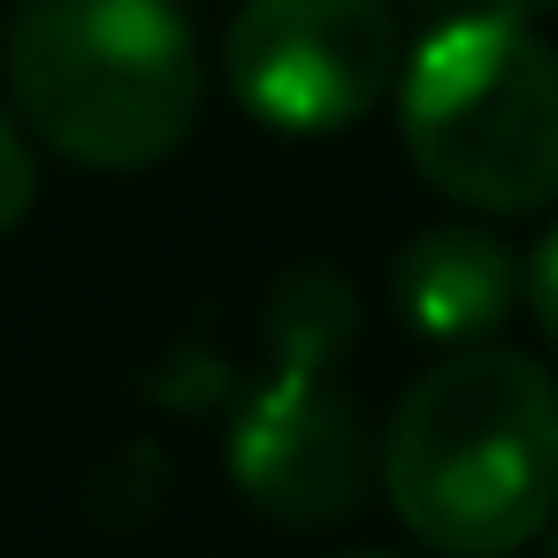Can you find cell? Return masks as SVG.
<instances>
[{
    "mask_svg": "<svg viewBox=\"0 0 558 558\" xmlns=\"http://www.w3.org/2000/svg\"><path fill=\"white\" fill-rule=\"evenodd\" d=\"M413 169L474 215H535L558 199V54L505 16L436 24L398 77Z\"/></svg>",
    "mask_w": 558,
    "mask_h": 558,
    "instance_id": "3",
    "label": "cell"
},
{
    "mask_svg": "<svg viewBox=\"0 0 558 558\" xmlns=\"http://www.w3.org/2000/svg\"><path fill=\"white\" fill-rule=\"evenodd\" d=\"M32 199H39V161H32L24 131L0 116V238H9V230L32 215Z\"/></svg>",
    "mask_w": 558,
    "mask_h": 558,
    "instance_id": "8",
    "label": "cell"
},
{
    "mask_svg": "<svg viewBox=\"0 0 558 558\" xmlns=\"http://www.w3.org/2000/svg\"><path fill=\"white\" fill-rule=\"evenodd\" d=\"M383 489L444 558H512L558 512V383L520 352H451L390 413Z\"/></svg>",
    "mask_w": 558,
    "mask_h": 558,
    "instance_id": "1",
    "label": "cell"
},
{
    "mask_svg": "<svg viewBox=\"0 0 558 558\" xmlns=\"http://www.w3.org/2000/svg\"><path fill=\"white\" fill-rule=\"evenodd\" d=\"M527 306H535V322H543V337L558 344V230L535 245V260H527Z\"/></svg>",
    "mask_w": 558,
    "mask_h": 558,
    "instance_id": "9",
    "label": "cell"
},
{
    "mask_svg": "<svg viewBox=\"0 0 558 558\" xmlns=\"http://www.w3.org/2000/svg\"><path fill=\"white\" fill-rule=\"evenodd\" d=\"M344 558H390V550H344Z\"/></svg>",
    "mask_w": 558,
    "mask_h": 558,
    "instance_id": "12",
    "label": "cell"
},
{
    "mask_svg": "<svg viewBox=\"0 0 558 558\" xmlns=\"http://www.w3.org/2000/svg\"><path fill=\"white\" fill-rule=\"evenodd\" d=\"M543 558H558V520H550V535H543Z\"/></svg>",
    "mask_w": 558,
    "mask_h": 558,
    "instance_id": "11",
    "label": "cell"
},
{
    "mask_svg": "<svg viewBox=\"0 0 558 558\" xmlns=\"http://www.w3.org/2000/svg\"><path fill=\"white\" fill-rule=\"evenodd\" d=\"M230 93L291 138L352 131L398 77V16L383 0H245L230 24Z\"/></svg>",
    "mask_w": 558,
    "mask_h": 558,
    "instance_id": "4",
    "label": "cell"
},
{
    "mask_svg": "<svg viewBox=\"0 0 558 558\" xmlns=\"http://www.w3.org/2000/svg\"><path fill=\"white\" fill-rule=\"evenodd\" d=\"M222 459H230V482L291 527H337L367 497V428H360V405L329 390V375L276 367L238 405Z\"/></svg>",
    "mask_w": 558,
    "mask_h": 558,
    "instance_id": "5",
    "label": "cell"
},
{
    "mask_svg": "<svg viewBox=\"0 0 558 558\" xmlns=\"http://www.w3.org/2000/svg\"><path fill=\"white\" fill-rule=\"evenodd\" d=\"M9 93L54 154L131 177L192 138L207 70L177 0H24Z\"/></svg>",
    "mask_w": 558,
    "mask_h": 558,
    "instance_id": "2",
    "label": "cell"
},
{
    "mask_svg": "<svg viewBox=\"0 0 558 558\" xmlns=\"http://www.w3.org/2000/svg\"><path fill=\"white\" fill-rule=\"evenodd\" d=\"M390 299H398V322L421 329L428 344L482 352V337H497L520 306V260L489 230L444 222L390 260Z\"/></svg>",
    "mask_w": 558,
    "mask_h": 558,
    "instance_id": "6",
    "label": "cell"
},
{
    "mask_svg": "<svg viewBox=\"0 0 558 558\" xmlns=\"http://www.w3.org/2000/svg\"><path fill=\"white\" fill-rule=\"evenodd\" d=\"M482 16H505V24H543V16H558V0H482Z\"/></svg>",
    "mask_w": 558,
    "mask_h": 558,
    "instance_id": "10",
    "label": "cell"
},
{
    "mask_svg": "<svg viewBox=\"0 0 558 558\" xmlns=\"http://www.w3.org/2000/svg\"><path fill=\"white\" fill-rule=\"evenodd\" d=\"M352 329H360V306H352L344 276H329V268L276 276V291H268V352H276L283 375H329L337 352L352 344Z\"/></svg>",
    "mask_w": 558,
    "mask_h": 558,
    "instance_id": "7",
    "label": "cell"
}]
</instances>
